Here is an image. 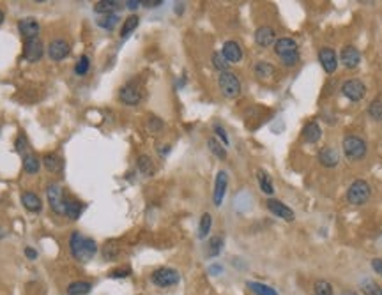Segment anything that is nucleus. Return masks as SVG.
Wrapping results in <instances>:
<instances>
[{
  "label": "nucleus",
  "mask_w": 382,
  "mask_h": 295,
  "mask_svg": "<svg viewBox=\"0 0 382 295\" xmlns=\"http://www.w3.org/2000/svg\"><path fill=\"white\" fill-rule=\"evenodd\" d=\"M161 0H143L142 2V6L143 7H147V9H152V7H158V6H161Z\"/></svg>",
  "instance_id": "obj_48"
},
{
  "label": "nucleus",
  "mask_w": 382,
  "mask_h": 295,
  "mask_svg": "<svg viewBox=\"0 0 382 295\" xmlns=\"http://www.w3.org/2000/svg\"><path fill=\"white\" fill-rule=\"evenodd\" d=\"M117 9H121V2H115V0H101V2L94 4V11L97 14H103V16L115 14Z\"/></svg>",
  "instance_id": "obj_24"
},
{
  "label": "nucleus",
  "mask_w": 382,
  "mask_h": 295,
  "mask_svg": "<svg viewBox=\"0 0 382 295\" xmlns=\"http://www.w3.org/2000/svg\"><path fill=\"white\" fill-rule=\"evenodd\" d=\"M341 295H358V293H354V292H343Z\"/></svg>",
  "instance_id": "obj_52"
},
{
  "label": "nucleus",
  "mask_w": 382,
  "mask_h": 295,
  "mask_svg": "<svg viewBox=\"0 0 382 295\" xmlns=\"http://www.w3.org/2000/svg\"><path fill=\"white\" fill-rule=\"evenodd\" d=\"M207 147L218 159H225L226 157V149L223 147V143H219L218 140L214 138V136H211V138L207 140Z\"/></svg>",
  "instance_id": "obj_34"
},
{
  "label": "nucleus",
  "mask_w": 382,
  "mask_h": 295,
  "mask_svg": "<svg viewBox=\"0 0 382 295\" xmlns=\"http://www.w3.org/2000/svg\"><path fill=\"white\" fill-rule=\"evenodd\" d=\"M212 66H214L216 69L219 71V73H225V71H228V62H226L225 57H223L221 53H218V52L212 53Z\"/></svg>",
  "instance_id": "obj_41"
},
{
  "label": "nucleus",
  "mask_w": 382,
  "mask_h": 295,
  "mask_svg": "<svg viewBox=\"0 0 382 295\" xmlns=\"http://www.w3.org/2000/svg\"><path fill=\"white\" fill-rule=\"evenodd\" d=\"M343 152L351 161H359L366 156V142L356 135H349L343 140Z\"/></svg>",
  "instance_id": "obj_5"
},
{
  "label": "nucleus",
  "mask_w": 382,
  "mask_h": 295,
  "mask_svg": "<svg viewBox=\"0 0 382 295\" xmlns=\"http://www.w3.org/2000/svg\"><path fill=\"white\" fill-rule=\"evenodd\" d=\"M265 207H268V210L271 212V214H275L276 218L283 219V221H294L295 214L294 210H292L290 207H287L285 203H282L280 200H275V198H269L268 201H265Z\"/></svg>",
  "instance_id": "obj_12"
},
{
  "label": "nucleus",
  "mask_w": 382,
  "mask_h": 295,
  "mask_svg": "<svg viewBox=\"0 0 382 295\" xmlns=\"http://www.w3.org/2000/svg\"><path fill=\"white\" fill-rule=\"evenodd\" d=\"M84 208H85V205L82 203V201L66 200V212H64V216H66L67 219H71V221H77V219H80Z\"/></svg>",
  "instance_id": "obj_23"
},
{
  "label": "nucleus",
  "mask_w": 382,
  "mask_h": 295,
  "mask_svg": "<svg viewBox=\"0 0 382 295\" xmlns=\"http://www.w3.org/2000/svg\"><path fill=\"white\" fill-rule=\"evenodd\" d=\"M45 55V45L39 37L34 39H27L23 45V59L30 64H35L43 59Z\"/></svg>",
  "instance_id": "obj_9"
},
{
  "label": "nucleus",
  "mask_w": 382,
  "mask_h": 295,
  "mask_svg": "<svg viewBox=\"0 0 382 295\" xmlns=\"http://www.w3.org/2000/svg\"><path fill=\"white\" fill-rule=\"evenodd\" d=\"M89 69H91V59L87 55H82L74 64V74L77 76H85L89 73Z\"/></svg>",
  "instance_id": "obj_35"
},
{
  "label": "nucleus",
  "mask_w": 382,
  "mask_h": 295,
  "mask_svg": "<svg viewBox=\"0 0 382 295\" xmlns=\"http://www.w3.org/2000/svg\"><path fill=\"white\" fill-rule=\"evenodd\" d=\"M129 274H131V271H129V269H115V271L108 272V278H111V279H122V278H128Z\"/></svg>",
  "instance_id": "obj_43"
},
{
  "label": "nucleus",
  "mask_w": 382,
  "mask_h": 295,
  "mask_svg": "<svg viewBox=\"0 0 382 295\" xmlns=\"http://www.w3.org/2000/svg\"><path fill=\"white\" fill-rule=\"evenodd\" d=\"M372 267H373V271H375L377 274L382 276V258H375V260H372Z\"/></svg>",
  "instance_id": "obj_49"
},
{
  "label": "nucleus",
  "mask_w": 382,
  "mask_h": 295,
  "mask_svg": "<svg viewBox=\"0 0 382 295\" xmlns=\"http://www.w3.org/2000/svg\"><path fill=\"white\" fill-rule=\"evenodd\" d=\"M43 164H45V168L50 172V174H59V172H62L64 161L60 159L57 154L48 152V154H45V156H43Z\"/></svg>",
  "instance_id": "obj_22"
},
{
  "label": "nucleus",
  "mask_w": 382,
  "mask_h": 295,
  "mask_svg": "<svg viewBox=\"0 0 382 295\" xmlns=\"http://www.w3.org/2000/svg\"><path fill=\"white\" fill-rule=\"evenodd\" d=\"M138 23H140V18L136 16V14H131L129 18H126L124 25H122L121 28V39H128L129 35L135 32V28L138 27Z\"/></svg>",
  "instance_id": "obj_28"
},
{
  "label": "nucleus",
  "mask_w": 382,
  "mask_h": 295,
  "mask_svg": "<svg viewBox=\"0 0 382 295\" xmlns=\"http://www.w3.org/2000/svg\"><path fill=\"white\" fill-rule=\"evenodd\" d=\"M221 55L225 57V60L228 64H237L243 59V48H241L237 41H226L223 43Z\"/></svg>",
  "instance_id": "obj_17"
},
{
  "label": "nucleus",
  "mask_w": 382,
  "mask_h": 295,
  "mask_svg": "<svg viewBox=\"0 0 382 295\" xmlns=\"http://www.w3.org/2000/svg\"><path fill=\"white\" fill-rule=\"evenodd\" d=\"M255 74L258 78H262V80H265V78H271L275 74V67L269 62H265V60H260V62L255 64Z\"/></svg>",
  "instance_id": "obj_33"
},
{
  "label": "nucleus",
  "mask_w": 382,
  "mask_h": 295,
  "mask_svg": "<svg viewBox=\"0 0 382 295\" xmlns=\"http://www.w3.org/2000/svg\"><path fill=\"white\" fill-rule=\"evenodd\" d=\"M150 281L160 288H170L181 281V274L172 267H160L150 274Z\"/></svg>",
  "instance_id": "obj_4"
},
{
  "label": "nucleus",
  "mask_w": 382,
  "mask_h": 295,
  "mask_svg": "<svg viewBox=\"0 0 382 295\" xmlns=\"http://www.w3.org/2000/svg\"><path fill=\"white\" fill-rule=\"evenodd\" d=\"M14 147H16V152L20 154L21 157L27 156L28 152H32L30 147H28V140H27V136H25V135H18L16 142H14Z\"/></svg>",
  "instance_id": "obj_37"
},
{
  "label": "nucleus",
  "mask_w": 382,
  "mask_h": 295,
  "mask_svg": "<svg viewBox=\"0 0 382 295\" xmlns=\"http://www.w3.org/2000/svg\"><path fill=\"white\" fill-rule=\"evenodd\" d=\"M341 92H343V96L347 99L351 101H361L365 98L366 94V87L365 83H363L361 80H356V78H352V80H347L343 83V87H341Z\"/></svg>",
  "instance_id": "obj_11"
},
{
  "label": "nucleus",
  "mask_w": 382,
  "mask_h": 295,
  "mask_svg": "<svg viewBox=\"0 0 382 295\" xmlns=\"http://www.w3.org/2000/svg\"><path fill=\"white\" fill-rule=\"evenodd\" d=\"M257 179H258V184H260L262 193H265V195H273V193H275V186H273V181H271V177L268 175V172L258 170L257 172Z\"/></svg>",
  "instance_id": "obj_30"
},
{
  "label": "nucleus",
  "mask_w": 382,
  "mask_h": 295,
  "mask_svg": "<svg viewBox=\"0 0 382 295\" xmlns=\"http://www.w3.org/2000/svg\"><path fill=\"white\" fill-rule=\"evenodd\" d=\"M21 159H23V170L27 172L28 175H35L39 172V168H41V161H39V157L35 156L34 152H28L27 156H23Z\"/></svg>",
  "instance_id": "obj_26"
},
{
  "label": "nucleus",
  "mask_w": 382,
  "mask_h": 295,
  "mask_svg": "<svg viewBox=\"0 0 382 295\" xmlns=\"http://www.w3.org/2000/svg\"><path fill=\"white\" fill-rule=\"evenodd\" d=\"M46 52H48L50 60H53V62H60V60H64L71 53V46L66 39L57 37V39H52V41L48 43Z\"/></svg>",
  "instance_id": "obj_10"
},
{
  "label": "nucleus",
  "mask_w": 382,
  "mask_h": 295,
  "mask_svg": "<svg viewBox=\"0 0 382 295\" xmlns=\"http://www.w3.org/2000/svg\"><path fill=\"white\" fill-rule=\"evenodd\" d=\"M226 188H228V174L225 170H219L214 181V191H212V201H214L216 207H219L223 203V198L226 195Z\"/></svg>",
  "instance_id": "obj_13"
},
{
  "label": "nucleus",
  "mask_w": 382,
  "mask_h": 295,
  "mask_svg": "<svg viewBox=\"0 0 382 295\" xmlns=\"http://www.w3.org/2000/svg\"><path fill=\"white\" fill-rule=\"evenodd\" d=\"M341 64H343L347 69H354V67L359 66V62H361V53H359V50L356 48V46H345L343 50H341Z\"/></svg>",
  "instance_id": "obj_18"
},
{
  "label": "nucleus",
  "mask_w": 382,
  "mask_h": 295,
  "mask_svg": "<svg viewBox=\"0 0 382 295\" xmlns=\"http://www.w3.org/2000/svg\"><path fill=\"white\" fill-rule=\"evenodd\" d=\"M313 295H333V286H331V283L319 279L313 286Z\"/></svg>",
  "instance_id": "obj_39"
},
{
  "label": "nucleus",
  "mask_w": 382,
  "mask_h": 295,
  "mask_svg": "<svg viewBox=\"0 0 382 295\" xmlns=\"http://www.w3.org/2000/svg\"><path fill=\"white\" fill-rule=\"evenodd\" d=\"M149 129H150L152 133L161 131V129H163V122H161L158 117H150V118H149Z\"/></svg>",
  "instance_id": "obj_45"
},
{
  "label": "nucleus",
  "mask_w": 382,
  "mask_h": 295,
  "mask_svg": "<svg viewBox=\"0 0 382 295\" xmlns=\"http://www.w3.org/2000/svg\"><path fill=\"white\" fill-rule=\"evenodd\" d=\"M119 99L126 104V106H136L142 101V87L138 85L136 80L128 81L126 85H122L119 91Z\"/></svg>",
  "instance_id": "obj_8"
},
{
  "label": "nucleus",
  "mask_w": 382,
  "mask_h": 295,
  "mask_svg": "<svg viewBox=\"0 0 382 295\" xmlns=\"http://www.w3.org/2000/svg\"><path fill=\"white\" fill-rule=\"evenodd\" d=\"M46 198H48L50 208H52L55 214L64 216L66 212V198H64V191L60 188V184L57 182H50L46 186Z\"/></svg>",
  "instance_id": "obj_6"
},
{
  "label": "nucleus",
  "mask_w": 382,
  "mask_h": 295,
  "mask_svg": "<svg viewBox=\"0 0 382 295\" xmlns=\"http://www.w3.org/2000/svg\"><path fill=\"white\" fill-rule=\"evenodd\" d=\"M221 272H223V265H219V264L209 265V274L211 276H219Z\"/></svg>",
  "instance_id": "obj_46"
},
{
  "label": "nucleus",
  "mask_w": 382,
  "mask_h": 295,
  "mask_svg": "<svg viewBox=\"0 0 382 295\" xmlns=\"http://www.w3.org/2000/svg\"><path fill=\"white\" fill-rule=\"evenodd\" d=\"M214 133L218 135V138H221V142H223V145H228V136H226V131L223 129V125H219V124H214Z\"/></svg>",
  "instance_id": "obj_44"
},
{
  "label": "nucleus",
  "mask_w": 382,
  "mask_h": 295,
  "mask_svg": "<svg viewBox=\"0 0 382 295\" xmlns=\"http://www.w3.org/2000/svg\"><path fill=\"white\" fill-rule=\"evenodd\" d=\"M119 20H121V18H119L117 14H108V16H101L99 20H97V25H99L101 28H104V30H113V28L117 27Z\"/></svg>",
  "instance_id": "obj_36"
},
{
  "label": "nucleus",
  "mask_w": 382,
  "mask_h": 295,
  "mask_svg": "<svg viewBox=\"0 0 382 295\" xmlns=\"http://www.w3.org/2000/svg\"><path fill=\"white\" fill-rule=\"evenodd\" d=\"M21 203H23V207L27 208V210H30V212H41V208H43L41 198L35 195V193H32V191L21 193Z\"/></svg>",
  "instance_id": "obj_20"
},
{
  "label": "nucleus",
  "mask_w": 382,
  "mask_h": 295,
  "mask_svg": "<svg viewBox=\"0 0 382 295\" xmlns=\"http://www.w3.org/2000/svg\"><path fill=\"white\" fill-rule=\"evenodd\" d=\"M212 226V216L209 212H204L200 218V223H198V239H205L211 232Z\"/></svg>",
  "instance_id": "obj_31"
},
{
  "label": "nucleus",
  "mask_w": 382,
  "mask_h": 295,
  "mask_svg": "<svg viewBox=\"0 0 382 295\" xmlns=\"http://www.w3.org/2000/svg\"><path fill=\"white\" fill-rule=\"evenodd\" d=\"M18 30H20V34L23 35L25 41H27V39L39 37V32H41V25H39V21L35 20V18H32V16L21 18V20L18 21Z\"/></svg>",
  "instance_id": "obj_14"
},
{
  "label": "nucleus",
  "mask_w": 382,
  "mask_h": 295,
  "mask_svg": "<svg viewBox=\"0 0 382 295\" xmlns=\"http://www.w3.org/2000/svg\"><path fill=\"white\" fill-rule=\"evenodd\" d=\"M119 246L115 242H106L103 246V258L106 262H110V260H115V258L119 257Z\"/></svg>",
  "instance_id": "obj_38"
},
{
  "label": "nucleus",
  "mask_w": 382,
  "mask_h": 295,
  "mask_svg": "<svg viewBox=\"0 0 382 295\" xmlns=\"http://www.w3.org/2000/svg\"><path fill=\"white\" fill-rule=\"evenodd\" d=\"M23 253H25V257H27L28 260H35V258H37V251H35L34 247H30V246L25 247Z\"/></svg>",
  "instance_id": "obj_47"
},
{
  "label": "nucleus",
  "mask_w": 382,
  "mask_h": 295,
  "mask_svg": "<svg viewBox=\"0 0 382 295\" xmlns=\"http://www.w3.org/2000/svg\"><path fill=\"white\" fill-rule=\"evenodd\" d=\"M320 136H322V131H320L319 124H317L315 120L308 122V124L302 128V140H304L306 143H317L320 140Z\"/></svg>",
  "instance_id": "obj_21"
},
{
  "label": "nucleus",
  "mask_w": 382,
  "mask_h": 295,
  "mask_svg": "<svg viewBox=\"0 0 382 295\" xmlns=\"http://www.w3.org/2000/svg\"><path fill=\"white\" fill-rule=\"evenodd\" d=\"M91 290H92L91 281H73L67 285L66 293L67 295H87L91 293Z\"/></svg>",
  "instance_id": "obj_25"
},
{
  "label": "nucleus",
  "mask_w": 382,
  "mask_h": 295,
  "mask_svg": "<svg viewBox=\"0 0 382 295\" xmlns=\"http://www.w3.org/2000/svg\"><path fill=\"white\" fill-rule=\"evenodd\" d=\"M275 53L278 55V59L282 60L283 66L294 67L299 64V50L297 43L290 37H282L275 43Z\"/></svg>",
  "instance_id": "obj_2"
},
{
  "label": "nucleus",
  "mask_w": 382,
  "mask_h": 295,
  "mask_svg": "<svg viewBox=\"0 0 382 295\" xmlns=\"http://www.w3.org/2000/svg\"><path fill=\"white\" fill-rule=\"evenodd\" d=\"M218 87H219V91H221V94L228 99H234L241 94V81H239V78H237V74L232 73V71L219 73Z\"/></svg>",
  "instance_id": "obj_3"
},
{
  "label": "nucleus",
  "mask_w": 382,
  "mask_h": 295,
  "mask_svg": "<svg viewBox=\"0 0 382 295\" xmlns=\"http://www.w3.org/2000/svg\"><path fill=\"white\" fill-rule=\"evenodd\" d=\"M370 195H372V191H370L368 182L359 179V181H354L351 184L347 191V200L352 205H365L370 200Z\"/></svg>",
  "instance_id": "obj_7"
},
{
  "label": "nucleus",
  "mask_w": 382,
  "mask_h": 295,
  "mask_svg": "<svg viewBox=\"0 0 382 295\" xmlns=\"http://www.w3.org/2000/svg\"><path fill=\"white\" fill-rule=\"evenodd\" d=\"M368 113L373 120H382V103L380 101H373L368 106Z\"/></svg>",
  "instance_id": "obj_42"
},
{
  "label": "nucleus",
  "mask_w": 382,
  "mask_h": 295,
  "mask_svg": "<svg viewBox=\"0 0 382 295\" xmlns=\"http://www.w3.org/2000/svg\"><path fill=\"white\" fill-rule=\"evenodd\" d=\"M124 6L128 7V9H131V11H136L140 6H142V2H136V0H128V2H124Z\"/></svg>",
  "instance_id": "obj_50"
},
{
  "label": "nucleus",
  "mask_w": 382,
  "mask_h": 295,
  "mask_svg": "<svg viewBox=\"0 0 382 295\" xmlns=\"http://www.w3.org/2000/svg\"><path fill=\"white\" fill-rule=\"evenodd\" d=\"M319 161L322 166L334 168L338 164V161H340V156H338L336 149H333V147H324L319 152Z\"/></svg>",
  "instance_id": "obj_19"
},
{
  "label": "nucleus",
  "mask_w": 382,
  "mask_h": 295,
  "mask_svg": "<svg viewBox=\"0 0 382 295\" xmlns=\"http://www.w3.org/2000/svg\"><path fill=\"white\" fill-rule=\"evenodd\" d=\"M4 20H6V14H4V11L0 9V25L4 23Z\"/></svg>",
  "instance_id": "obj_51"
},
{
  "label": "nucleus",
  "mask_w": 382,
  "mask_h": 295,
  "mask_svg": "<svg viewBox=\"0 0 382 295\" xmlns=\"http://www.w3.org/2000/svg\"><path fill=\"white\" fill-rule=\"evenodd\" d=\"M136 166H138L140 174L145 175V177H150V175L154 174V163H152V159H150L149 156H145V154L138 156V159H136Z\"/></svg>",
  "instance_id": "obj_29"
},
{
  "label": "nucleus",
  "mask_w": 382,
  "mask_h": 295,
  "mask_svg": "<svg viewBox=\"0 0 382 295\" xmlns=\"http://www.w3.org/2000/svg\"><path fill=\"white\" fill-rule=\"evenodd\" d=\"M246 286L250 288V292L255 295H278V292H276L273 286L265 285V283H260V281H248Z\"/></svg>",
  "instance_id": "obj_27"
},
{
  "label": "nucleus",
  "mask_w": 382,
  "mask_h": 295,
  "mask_svg": "<svg viewBox=\"0 0 382 295\" xmlns=\"http://www.w3.org/2000/svg\"><path fill=\"white\" fill-rule=\"evenodd\" d=\"M275 39H276V34L273 27L262 25V27H258L257 30H255V43H257L260 48H269L271 45H275L276 43Z\"/></svg>",
  "instance_id": "obj_16"
},
{
  "label": "nucleus",
  "mask_w": 382,
  "mask_h": 295,
  "mask_svg": "<svg viewBox=\"0 0 382 295\" xmlns=\"http://www.w3.org/2000/svg\"><path fill=\"white\" fill-rule=\"evenodd\" d=\"M69 251L74 260L87 264L97 253V242L92 237L84 235L82 232H73L69 237Z\"/></svg>",
  "instance_id": "obj_1"
},
{
  "label": "nucleus",
  "mask_w": 382,
  "mask_h": 295,
  "mask_svg": "<svg viewBox=\"0 0 382 295\" xmlns=\"http://www.w3.org/2000/svg\"><path fill=\"white\" fill-rule=\"evenodd\" d=\"M221 249H223V237H219V235L211 237L207 242V257H211V258L218 257V255L221 253Z\"/></svg>",
  "instance_id": "obj_32"
},
{
  "label": "nucleus",
  "mask_w": 382,
  "mask_h": 295,
  "mask_svg": "<svg viewBox=\"0 0 382 295\" xmlns=\"http://www.w3.org/2000/svg\"><path fill=\"white\" fill-rule=\"evenodd\" d=\"M319 62L322 64L324 71H326L327 74H333L334 71H336L338 67V59H336V53H334L333 48H322L319 52Z\"/></svg>",
  "instance_id": "obj_15"
},
{
  "label": "nucleus",
  "mask_w": 382,
  "mask_h": 295,
  "mask_svg": "<svg viewBox=\"0 0 382 295\" xmlns=\"http://www.w3.org/2000/svg\"><path fill=\"white\" fill-rule=\"evenodd\" d=\"M361 288L366 295H382V288L375 281H372V279H365L361 283Z\"/></svg>",
  "instance_id": "obj_40"
}]
</instances>
